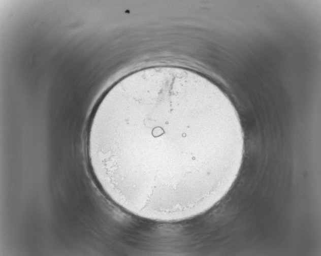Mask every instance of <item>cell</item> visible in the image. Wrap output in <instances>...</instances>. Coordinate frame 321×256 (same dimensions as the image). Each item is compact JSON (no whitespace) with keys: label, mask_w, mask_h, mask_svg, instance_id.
<instances>
[{"label":"cell","mask_w":321,"mask_h":256,"mask_svg":"<svg viewBox=\"0 0 321 256\" xmlns=\"http://www.w3.org/2000/svg\"><path fill=\"white\" fill-rule=\"evenodd\" d=\"M100 186L128 213L176 222L207 211L228 185L239 119L203 78L185 69H142L103 96L88 129Z\"/></svg>","instance_id":"6da1fadb"}]
</instances>
